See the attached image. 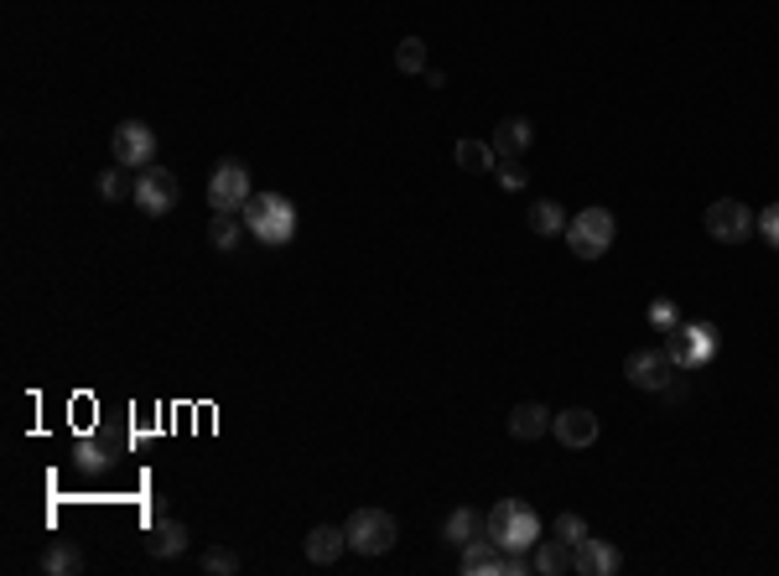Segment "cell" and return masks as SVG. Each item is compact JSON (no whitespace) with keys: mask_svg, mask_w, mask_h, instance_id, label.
<instances>
[{"mask_svg":"<svg viewBox=\"0 0 779 576\" xmlns=\"http://www.w3.org/2000/svg\"><path fill=\"white\" fill-rule=\"evenodd\" d=\"M244 234H255L265 250H286L291 234H297V203L280 198V193H255V198L240 208Z\"/></svg>","mask_w":779,"mask_h":576,"instance_id":"obj_1","label":"cell"},{"mask_svg":"<svg viewBox=\"0 0 779 576\" xmlns=\"http://www.w3.org/2000/svg\"><path fill=\"white\" fill-rule=\"evenodd\" d=\"M489 540L500 545V551H536L540 540V519L530 504H519V498H504L489 509Z\"/></svg>","mask_w":779,"mask_h":576,"instance_id":"obj_2","label":"cell"},{"mask_svg":"<svg viewBox=\"0 0 779 576\" xmlns=\"http://www.w3.org/2000/svg\"><path fill=\"white\" fill-rule=\"evenodd\" d=\"M343 535H348V551L385 556V551H396L400 525H396V515H385V509H354L348 525H343Z\"/></svg>","mask_w":779,"mask_h":576,"instance_id":"obj_3","label":"cell"},{"mask_svg":"<svg viewBox=\"0 0 779 576\" xmlns=\"http://www.w3.org/2000/svg\"><path fill=\"white\" fill-rule=\"evenodd\" d=\"M665 354L676 358L680 375H697L718 354V322H680L676 333H665Z\"/></svg>","mask_w":779,"mask_h":576,"instance_id":"obj_4","label":"cell"},{"mask_svg":"<svg viewBox=\"0 0 779 576\" xmlns=\"http://www.w3.org/2000/svg\"><path fill=\"white\" fill-rule=\"evenodd\" d=\"M614 234H619V219L608 208H582L577 219L566 223V244L577 260H603L614 250Z\"/></svg>","mask_w":779,"mask_h":576,"instance_id":"obj_5","label":"cell"},{"mask_svg":"<svg viewBox=\"0 0 779 576\" xmlns=\"http://www.w3.org/2000/svg\"><path fill=\"white\" fill-rule=\"evenodd\" d=\"M250 198H255L250 166H244L240 157H224L219 166H214V177H208V208H214V214H240Z\"/></svg>","mask_w":779,"mask_h":576,"instance_id":"obj_6","label":"cell"},{"mask_svg":"<svg viewBox=\"0 0 779 576\" xmlns=\"http://www.w3.org/2000/svg\"><path fill=\"white\" fill-rule=\"evenodd\" d=\"M623 375H629V384L634 390H655V395H665L671 384H676V358L665 354V343L660 348H634L629 354V364H623Z\"/></svg>","mask_w":779,"mask_h":576,"instance_id":"obj_7","label":"cell"},{"mask_svg":"<svg viewBox=\"0 0 779 576\" xmlns=\"http://www.w3.org/2000/svg\"><path fill=\"white\" fill-rule=\"evenodd\" d=\"M110 151H115V166H151L157 161V130L140 125V119H121L115 136H110Z\"/></svg>","mask_w":779,"mask_h":576,"instance_id":"obj_8","label":"cell"},{"mask_svg":"<svg viewBox=\"0 0 779 576\" xmlns=\"http://www.w3.org/2000/svg\"><path fill=\"white\" fill-rule=\"evenodd\" d=\"M177 177L167 172V166H140V177H136V208L140 214H151V219H161V214H172L177 208Z\"/></svg>","mask_w":779,"mask_h":576,"instance_id":"obj_9","label":"cell"},{"mask_svg":"<svg viewBox=\"0 0 779 576\" xmlns=\"http://www.w3.org/2000/svg\"><path fill=\"white\" fill-rule=\"evenodd\" d=\"M754 229H759V219H754L748 203H738V198H718L707 208V234L718 239V244H743Z\"/></svg>","mask_w":779,"mask_h":576,"instance_id":"obj_10","label":"cell"},{"mask_svg":"<svg viewBox=\"0 0 779 576\" xmlns=\"http://www.w3.org/2000/svg\"><path fill=\"white\" fill-rule=\"evenodd\" d=\"M623 566L619 545L614 540H598V535H582L577 545H572V572L577 576H614Z\"/></svg>","mask_w":779,"mask_h":576,"instance_id":"obj_11","label":"cell"},{"mask_svg":"<svg viewBox=\"0 0 779 576\" xmlns=\"http://www.w3.org/2000/svg\"><path fill=\"white\" fill-rule=\"evenodd\" d=\"M193 545V530L182 525V519H151V530H146V551L157 561H172V556H182Z\"/></svg>","mask_w":779,"mask_h":576,"instance_id":"obj_12","label":"cell"},{"mask_svg":"<svg viewBox=\"0 0 779 576\" xmlns=\"http://www.w3.org/2000/svg\"><path fill=\"white\" fill-rule=\"evenodd\" d=\"M442 540L458 545V551L479 545V540H489V515H483V509H452L447 525H442Z\"/></svg>","mask_w":779,"mask_h":576,"instance_id":"obj_13","label":"cell"},{"mask_svg":"<svg viewBox=\"0 0 779 576\" xmlns=\"http://www.w3.org/2000/svg\"><path fill=\"white\" fill-rule=\"evenodd\" d=\"M530 140H536V125H530L525 115H509V119L494 125V140H489V146H494V157L500 161H509V157H525Z\"/></svg>","mask_w":779,"mask_h":576,"instance_id":"obj_14","label":"cell"},{"mask_svg":"<svg viewBox=\"0 0 779 576\" xmlns=\"http://www.w3.org/2000/svg\"><path fill=\"white\" fill-rule=\"evenodd\" d=\"M551 431H557L561 447H593V441H598V416L572 405V411H561V416L551 421Z\"/></svg>","mask_w":779,"mask_h":576,"instance_id":"obj_15","label":"cell"},{"mask_svg":"<svg viewBox=\"0 0 779 576\" xmlns=\"http://www.w3.org/2000/svg\"><path fill=\"white\" fill-rule=\"evenodd\" d=\"M551 411H546V405H536V400H525V405H515V411H509V437L515 441H540L546 437V431H551Z\"/></svg>","mask_w":779,"mask_h":576,"instance_id":"obj_16","label":"cell"},{"mask_svg":"<svg viewBox=\"0 0 779 576\" xmlns=\"http://www.w3.org/2000/svg\"><path fill=\"white\" fill-rule=\"evenodd\" d=\"M343 551H348V535H343L339 525H318V530H307V561H312V566H333Z\"/></svg>","mask_w":779,"mask_h":576,"instance_id":"obj_17","label":"cell"},{"mask_svg":"<svg viewBox=\"0 0 779 576\" xmlns=\"http://www.w3.org/2000/svg\"><path fill=\"white\" fill-rule=\"evenodd\" d=\"M530 566H536L540 576H561L572 572V545L566 540H536V551H530Z\"/></svg>","mask_w":779,"mask_h":576,"instance_id":"obj_18","label":"cell"},{"mask_svg":"<svg viewBox=\"0 0 779 576\" xmlns=\"http://www.w3.org/2000/svg\"><path fill=\"white\" fill-rule=\"evenodd\" d=\"M468 576H504V551L494 545V540H479V545H468L458 561Z\"/></svg>","mask_w":779,"mask_h":576,"instance_id":"obj_19","label":"cell"},{"mask_svg":"<svg viewBox=\"0 0 779 576\" xmlns=\"http://www.w3.org/2000/svg\"><path fill=\"white\" fill-rule=\"evenodd\" d=\"M42 572L47 576H79L83 572V551L73 540H53L47 551H42Z\"/></svg>","mask_w":779,"mask_h":576,"instance_id":"obj_20","label":"cell"},{"mask_svg":"<svg viewBox=\"0 0 779 576\" xmlns=\"http://www.w3.org/2000/svg\"><path fill=\"white\" fill-rule=\"evenodd\" d=\"M525 219H530V234H540V239L566 234V214H561V203H557V198H536Z\"/></svg>","mask_w":779,"mask_h":576,"instance_id":"obj_21","label":"cell"},{"mask_svg":"<svg viewBox=\"0 0 779 576\" xmlns=\"http://www.w3.org/2000/svg\"><path fill=\"white\" fill-rule=\"evenodd\" d=\"M458 166L462 172H494L500 166V157H494V146L489 140H458Z\"/></svg>","mask_w":779,"mask_h":576,"instance_id":"obj_22","label":"cell"},{"mask_svg":"<svg viewBox=\"0 0 779 576\" xmlns=\"http://www.w3.org/2000/svg\"><path fill=\"white\" fill-rule=\"evenodd\" d=\"M240 229H244V219L240 214H214V223H208V239H214V250H240Z\"/></svg>","mask_w":779,"mask_h":576,"instance_id":"obj_23","label":"cell"},{"mask_svg":"<svg viewBox=\"0 0 779 576\" xmlns=\"http://www.w3.org/2000/svg\"><path fill=\"white\" fill-rule=\"evenodd\" d=\"M396 68L400 73H426V42L421 37H405L396 47Z\"/></svg>","mask_w":779,"mask_h":576,"instance_id":"obj_24","label":"cell"},{"mask_svg":"<svg viewBox=\"0 0 779 576\" xmlns=\"http://www.w3.org/2000/svg\"><path fill=\"white\" fill-rule=\"evenodd\" d=\"M73 468H79V473H104V468H110V452H104L100 441H79V447H73Z\"/></svg>","mask_w":779,"mask_h":576,"instance_id":"obj_25","label":"cell"},{"mask_svg":"<svg viewBox=\"0 0 779 576\" xmlns=\"http://www.w3.org/2000/svg\"><path fill=\"white\" fill-rule=\"evenodd\" d=\"M203 572L208 576H234L240 572V556H234L229 545H208V551H203Z\"/></svg>","mask_w":779,"mask_h":576,"instance_id":"obj_26","label":"cell"},{"mask_svg":"<svg viewBox=\"0 0 779 576\" xmlns=\"http://www.w3.org/2000/svg\"><path fill=\"white\" fill-rule=\"evenodd\" d=\"M644 318H650V327H655V333H676V327H680V307H676V301H650V312H644Z\"/></svg>","mask_w":779,"mask_h":576,"instance_id":"obj_27","label":"cell"},{"mask_svg":"<svg viewBox=\"0 0 779 576\" xmlns=\"http://www.w3.org/2000/svg\"><path fill=\"white\" fill-rule=\"evenodd\" d=\"M125 193H136V182H125L121 166H110V172H100V198L104 203H121Z\"/></svg>","mask_w":779,"mask_h":576,"instance_id":"obj_28","label":"cell"},{"mask_svg":"<svg viewBox=\"0 0 779 576\" xmlns=\"http://www.w3.org/2000/svg\"><path fill=\"white\" fill-rule=\"evenodd\" d=\"M494 172H500V187H504V193H519V187H525V166H519V157L500 161Z\"/></svg>","mask_w":779,"mask_h":576,"instance_id":"obj_29","label":"cell"},{"mask_svg":"<svg viewBox=\"0 0 779 576\" xmlns=\"http://www.w3.org/2000/svg\"><path fill=\"white\" fill-rule=\"evenodd\" d=\"M557 535L566 540V545H577V540L587 535V519L582 515H557Z\"/></svg>","mask_w":779,"mask_h":576,"instance_id":"obj_30","label":"cell"},{"mask_svg":"<svg viewBox=\"0 0 779 576\" xmlns=\"http://www.w3.org/2000/svg\"><path fill=\"white\" fill-rule=\"evenodd\" d=\"M759 234H764V239H769V244L779 250V203H769V208L759 214Z\"/></svg>","mask_w":779,"mask_h":576,"instance_id":"obj_31","label":"cell"}]
</instances>
